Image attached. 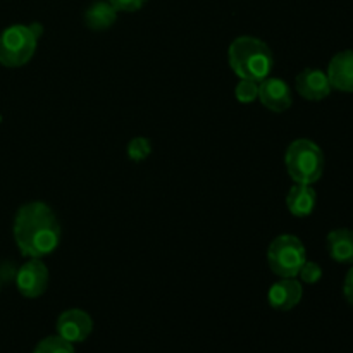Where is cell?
<instances>
[{
    "instance_id": "7",
    "label": "cell",
    "mask_w": 353,
    "mask_h": 353,
    "mask_svg": "<svg viewBox=\"0 0 353 353\" xmlns=\"http://www.w3.org/2000/svg\"><path fill=\"white\" fill-rule=\"evenodd\" d=\"M55 327H57L59 336L68 340L69 343H83L92 334L93 319L85 310L69 309L59 316Z\"/></svg>"
},
{
    "instance_id": "2",
    "label": "cell",
    "mask_w": 353,
    "mask_h": 353,
    "mask_svg": "<svg viewBox=\"0 0 353 353\" xmlns=\"http://www.w3.org/2000/svg\"><path fill=\"white\" fill-rule=\"evenodd\" d=\"M228 62L240 79L261 83L271 76L274 57L265 41L255 37H238L228 48Z\"/></svg>"
},
{
    "instance_id": "17",
    "label": "cell",
    "mask_w": 353,
    "mask_h": 353,
    "mask_svg": "<svg viewBox=\"0 0 353 353\" xmlns=\"http://www.w3.org/2000/svg\"><path fill=\"white\" fill-rule=\"evenodd\" d=\"M152 152V143L143 137L133 138V140L128 143V157L133 162H143L145 159L150 155Z\"/></svg>"
},
{
    "instance_id": "5",
    "label": "cell",
    "mask_w": 353,
    "mask_h": 353,
    "mask_svg": "<svg viewBox=\"0 0 353 353\" xmlns=\"http://www.w3.org/2000/svg\"><path fill=\"white\" fill-rule=\"evenodd\" d=\"M38 38L30 24H14L0 33V64L3 68H23L37 50Z\"/></svg>"
},
{
    "instance_id": "13",
    "label": "cell",
    "mask_w": 353,
    "mask_h": 353,
    "mask_svg": "<svg viewBox=\"0 0 353 353\" xmlns=\"http://www.w3.org/2000/svg\"><path fill=\"white\" fill-rule=\"evenodd\" d=\"M331 259L340 264H353V231L347 228L333 230L326 238Z\"/></svg>"
},
{
    "instance_id": "19",
    "label": "cell",
    "mask_w": 353,
    "mask_h": 353,
    "mask_svg": "<svg viewBox=\"0 0 353 353\" xmlns=\"http://www.w3.org/2000/svg\"><path fill=\"white\" fill-rule=\"evenodd\" d=\"M117 12H137L148 0H109Z\"/></svg>"
},
{
    "instance_id": "16",
    "label": "cell",
    "mask_w": 353,
    "mask_h": 353,
    "mask_svg": "<svg viewBox=\"0 0 353 353\" xmlns=\"http://www.w3.org/2000/svg\"><path fill=\"white\" fill-rule=\"evenodd\" d=\"M238 102L252 103L259 99V81L254 79H240V83L234 88Z\"/></svg>"
},
{
    "instance_id": "12",
    "label": "cell",
    "mask_w": 353,
    "mask_h": 353,
    "mask_svg": "<svg viewBox=\"0 0 353 353\" xmlns=\"http://www.w3.org/2000/svg\"><path fill=\"white\" fill-rule=\"evenodd\" d=\"M317 202V193L312 185H300L295 183L286 195V207L290 214L295 217H307L314 212Z\"/></svg>"
},
{
    "instance_id": "6",
    "label": "cell",
    "mask_w": 353,
    "mask_h": 353,
    "mask_svg": "<svg viewBox=\"0 0 353 353\" xmlns=\"http://www.w3.org/2000/svg\"><path fill=\"white\" fill-rule=\"evenodd\" d=\"M16 286L24 299H38L47 292L48 269L41 259H30L16 272Z\"/></svg>"
},
{
    "instance_id": "8",
    "label": "cell",
    "mask_w": 353,
    "mask_h": 353,
    "mask_svg": "<svg viewBox=\"0 0 353 353\" xmlns=\"http://www.w3.org/2000/svg\"><path fill=\"white\" fill-rule=\"evenodd\" d=\"M259 100L262 105L272 112H285L292 107V90L281 78L268 76L259 83Z\"/></svg>"
},
{
    "instance_id": "1",
    "label": "cell",
    "mask_w": 353,
    "mask_h": 353,
    "mask_svg": "<svg viewBox=\"0 0 353 353\" xmlns=\"http://www.w3.org/2000/svg\"><path fill=\"white\" fill-rule=\"evenodd\" d=\"M14 241L28 259H43L61 243V224L45 202H28L16 212Z\"/></svg>"
},
{
    "instance_id": "21",
    "label": "cell",
    "mask_w": 353,
    "mask_h": 353,
    "mask_svg": "<svg viewBox=\"0 0 353 353\" xmlns=\"http://www.w3.org/2000/svg\"><path fill=\"white\" fill-rule=\"evenodd\" d=\"M30 28H31V31H33V33H34V37H37L38 40H40L41 33H43V28H41V24L40 23H33V24H30Z\"/></svg>"
},
{
    "instance_id": "10",
    "label": "cell",
    "mask_w": 353,
    "mask_h": 353,
    "mask_svg": "<svg viewBox=\"0 0 353 353\" xmlns=\"http://www.w3.org/2000/svg\"><path fill=\"white\" fill-rule=\"evenodd\" d=\"M296 92L300 93V97H303L305 100H312V102H319L324 100L326 97H330L331 86L330 78L324 71L314 68H307L296 76Z\"/></svg>"
},
{
    "instance_id": "20",
    "label": "cell",
    "mask_w": 353,
    "mask_h": 353,
    "mask_svg": "<svg viewBox=\"0 0 353 353\" xmlns=\"http://www.w3.org/2000/svg\"><path fill=\"white\" fill-rule=\"evenodd\" d=\"M343 295H345V299H347V302L353 307V268L348 271V274L345 276Z\"/></svg>"
},
{
    "instance_id": "4",
    "label": "cell",
    "mask_w": 353,
    "mask_h": 353,
    "mask_svg": "<svg viewBox=\"0 0 353 353\" xmlns=\"http://www.w3.org/2000/svg\"><path fill=\"white\" fill-rule=\"evenodd\" d=\"M305 261V247L295 234H281L268 248L269 269L279 278H296Z\"/></svg>"
},
{
    "instance_id": "9",
    "label": "cell",
    "mask_w": 353,
    "mask_h": 353,
    "mask_svg": "<svg viewBox=\"0 0 353 353\" xmlns=\"http://www.w3.org/2000/svg\"><path fill=\"white\" fill-rule=\"evenodd\" d=\"M303 288L302 283L295 278H281V281L274 283L268 292L269 305L279 312H288L295 309L302 302Z\"/></svg>"
},
{
    "instance_id": "18",
    "label": "cell",
    "mask_w": 353,
    "mask_h": 353,
    "mask_svg": "<svg viewBox=\"0 0 353 353\" xmlns=\"http://www.w3.org/2000/svg\"><path fill=\"white\" fill-rule=\"evenodd\" d=\"M299 276L305 285H316V283L323 278V269H321V265L316 264V262L305 261L302 268H300Z\"/></svg>"
},
{
    "instance_id": "15",
    "label": "cell",
    "mask_w": 353,
    "mask_h": 353,
    "mask_svg": "<svg viewBox=\"0 0 353 353\" xmlns=\"http://www.w3.org/2000/svg\"><path fill=\"white\" fill-rule=\"evenodd\" d=\"M33 353H74V345L69 343L68 340L61 338L59 334H52V336L38 341Z\"/></svg>"
},
{
    "instance_id": "11",
    "label": "cell",
    "mask_w": 353,
    "mask_h": 353,
    "mask_svg": "<svg viewBox=\"0 0 353 353\" xmlns=\"http://www.w3.org/2000/svg\"><path fill=\"white\" fill-rule=\"evenodd\" d=\"M326 74L334 90L353 93V50L338 52L330 61Z\"/></svg>"
},
{
    "instance_id": "3",
    "label": "cell",
    "mask_w": 353,
    "mask_h": 353,
    "mask_svg": "<svg viewBox=\"0 0 353 353\" xmlns=\"http://www.w3.org/2000/svg\"><path fill=\"white\" fill-rule=\"evenodd\" d=\"M285 165L293 181L300 185H314L324 172V154L312 140L300 138L286 148Z\"/></svg>"
},
{
    "instance_id": "14",
    "label": "cell",
    "mask_w": 353,
    "mask_h": 353,
    "mask_svg": "<svg viewBox=\"0 0 353 353\" xmlns=\"http://www.w3.org/2000/svg\"><path fill=\"white\" fill-rule=\"evenodd\" d=\"M117 19V10L109 0L93 2L85 12V24L93 31L109 30Z\"/></svg>"
}]
</instances>
